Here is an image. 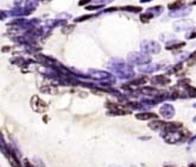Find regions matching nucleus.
Returning <instances> with one entry per match:
<instances>
[{
	"label": "nucleus",
	"instance_id": "f257e3e1",
	"mask_svg": "<svg viewBox=\"0 0 196 167\" xmlns=\"http://www.w3.org/2000/svg\"><path fill=\"white\" fill-rule=\"evenodd\" d=\"M7 155H9L7 158L10 159V162H11V165H12L13 167H20L19 162L16 160V158H14V155H13V154H11V153H10V154H7Z\"/></svg>",
	"mask_w": 196,
	"mask_h": 167
}]
</instances>
